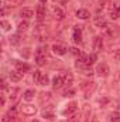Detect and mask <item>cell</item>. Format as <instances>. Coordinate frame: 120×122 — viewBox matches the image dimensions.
Returning <instances> with one entry per match:
<instances>
[{"instance_id":"cell-23","label":"cell","mask_w":120,"mask_h":122,"mask_svg":"<svg viewBox=\"0 0 120 122\" xmlns=\"http://www.w3.org/2000/svg\"><path fill=\"white\" fill-rule=\"evenodd\" d=\"M34 97H35V91H34V90H27V91L23 94V98H24L26 101H32Z\"/></svg>"},{"instance_id":"cell-32","label":"cell","mask_w":120,"mask_h":122,"mask_svg":"<svg viewBox=\"0 0 120 122\" xmlns=\"http://www.w3.org/2000/svg\"><path fill=\"white\" fill-rule=\"evenodd\" d=\"M0 26L3 27V30H4V31H9V30H10V27H11V26H10V23H9V21H6V20H1V21H0Z\"/></svg>"},{"instance_id":"cell-11","label":"cell","mask_w":120,"mask_h":122,"mask_svg":"<svg viewBox=\"0 0 120 122\" xmlns=\"http://www.w3.org/2000/svg\"><path fill=\"white\" fill-rule=\"evenodd\" d=\"M93 24L96 26V27H99V29H105L106 26H107V21H106V19H105V16H95V19H93Z\"/></svg>"},{"instance_id":"cell-19","label":"cell","mask_w":120,"mask_h":122,"mask_svg":"<svg viewBox=\"0 0 120 122\" xmlns=\"http://www.w3.org/2000/svg\"><path fill=\"white\" fill-rule=\"evenodd\" d=\"M82 90L85 91L86 97H89V94L95 90V82H85V84H82Z\"/></svg>"},{"instance_id":"cell-24","label":"cell","mask_w":120,"mask_h":122,"mask_svg":"<svg viewBox=\"0 0 120 122\" xmlns=\"http://www.w3.org/2000/svg\"><path fill=\"white\" fill-rule=\"evenodd\" d=\"M38 98H40V102L44 104V102H47V101L51 99V94H50V92H41Z\"/></svg>"},{"instance_id":"cell-30","label":"cell","mask_w":120,"mask_h":122,"mask_svg":"<svg viewBox=\"0 0 120 122\" xmlns=\"http://www.w3.org/2000/svg\"><path fill=\"white\" fill-rule=\"evenodd\" d=\"M68 122H81V117L75 112L74 115H71V117H68Z\"/></svg>"},{"instance_id":"cell-29","label":"cell","mask_w":120,"mask_h":122,"mask_svg":"<svg viewBox=\"0 0 120 122\" xmlns=\"http://www.w3.org/2000/svg\"><path fill=\"white\" fill-rule=\"evenodd\" d=\"M112 56H113V60L116 61V62H120V48H116V50H113Z\"/></svg>"},{"instance_id":"cell-34","label":"cell","mask_w":120,"mask_h":122,"mask_svg":"<svg viewBox=\"0 0 120 122\" xmlns=\"http://www.w3.org/2000/svg\"><path fill=\"white\" fill-rule=\"evenodd\" d=\"M42 118H47V119H54V114L50 112V111H44L42 112Z\"/></svg>"},{"instance_id":"cell-4","label":"cell","mask_w":120,"mask_h":122,"mask_svg":"<svg viewBox=\"0 0 120 122\" xmlns=\"http://www.w3.org/2000/svg\"><path fill=\"white\" fill-rule=\"evenodd\" d=\"M76 111H78V102H76V101H72L71 104L66 105V108L62 111V114H64L65 117H71V115H74Z\"/></svg>"},{"instance_id":"cell-40","label":"cell","mask_w":120,"mask_h":122,"mask_svg":"<svg viewBox=\"0 0 120 122\" xmlns=\"http://www.w3.org/2000/svg\"><path fill=\"white\" fill-rule=\"evenodd\" d=\"M54 1H57L58 4H65V3H68L69 0H54Z\"/></svg>"},{"instance_id":"cell-22","label":"cell","mask_w":120,"mask_h":122,"mask_svg":"<svg viewBox=\"0 0 120 122\" xmlns=\"http://www.w3.org/2000/svg\"><path fill=\"white\" fill-rule=\"evenodd\" d=\"M9 92H10L9 98L14 102V101H17V98H18V95H17V94L20 92V88H10V91H9Z\"/></svg>"},{"instance_id":"cell-1","label":"cell","mask_w":120,"mask_h":122,"mask_svg":"<svg viewBox=\"0 0 120 122\" xmlns=\"http://www.w3.org/2000/svg\"><path fill=\"white\" fill-rule=\"evenodd\" d=\"M47 47H38L35 51V64L37 65H44L47 62Z\"/></svg>"},{"instance_id":"cell-31","label":"cell","mask_w":120,"mask_h":122,"mask_svg":"<svg viewBox=\"0 0 120 122\" xmlns=\"http://www.w3.org/2000/svg\"><path fill=\"white\" fill-rule=\"evenodd\" d=\"M85 75H88V77H92L93 75V71H92V68H90V65H88V67H85L83 70H81Z\"/></svg>"},{"instance_id":"cell-17","label":"cell","mask_w":120,"mask_h":122,"mask_svg":"<svg viewBox=\"0 0 120 122\" xmlns=\"http://www.w3.org/2000/svg\"><path fill=\"white\" fill-rule=\"evenodd\" d=\"M35 14H37V17H38L40 20L44 19L45 14H47V9H45V6H44V4H38V6H37V11H35Z\"/></svg>"},{"instance_id":"cell-37","label":"cell","mask_w":120,"mask_h":122,"mask_svg":"<svg viewBox=\"0 0 120 122\" xmlns=\"http://www.w3.org/2000/svg\"><path fill=\"white\" fill-rule=\"evenodd\" d=\"M48 81H50L48 75H42V80H41V84H40V85H47V84H48Z\"/></svg>"},{"instance_id":"cell-6","label":"cell","mask_w":120,"mask_h":122,"mask_svg":"<svg viewBox=\"0 0 120 122\" xmlns=\"http://www.w3.org/2000/svg\"><path fill=\"white\" fill-rule=\"evenodd\" d=\"M109 16H110V19H112V20L119 19V17H120V4L113 3V4H110V6H109Z\"/></svg>"},{"instance_id":"cell-9","label":"cell","mask_w":120,"mask_h":122,"mask_svg":"<svg viewBox=\"0 0 120 122\" xmlns=\"http://www.w3.org/2000/svg\"><path fill=\"white\" fill-rule=\"evenodd\" d=\"M72 40H74L75 44H79V43L82 41V29H81V26H75V27H74Z\"/></svg>"},{"instance_id":"cell-36","label":"cell","mask_w":120,"mask_h":122,"mask_svg":"<svg viewBox=\"0 0 120 122\" xmlns=\"http://www.w3.org/2000/svg\"><path fill=\"white\" fill-rule=\"evenodd\" d=\"M69 53H71L72 56H76V57H79V54H81V51H79L76 47H71V48H69Z\"/></svg>"},{"instance_id":"cell-27","label":"cell","mask_w":120,"mask_h":122,"mask_svg":"<svg viewBox=\"0 0 120 122\" xmlns=\"http://www.w3.org/2000/svg\"><path fill=\"white\" fill-rule=\"evenodd\" d=\"M27 29H28V21H27V20L18 23V31H26Z\"/></svg>"},{"instance_id":"cell-21","label":"cell","mask_w":120,"mask_h":122,"mask_svg":"<svg viewBox=\"0 0 120 122\" xmlns=\"http://www.w3.org/2000/svg\"><path fill=\"white\" fill-rule=\"evenodd\" d=\"M41 80H42V72L40 71V70H35L34 71V74H32V81H34V84H41Z\"/></svg>"},{"instance_id":"cell-16","label":"cell","mask_w":120,"mask_h":122,"mask_svg":"<svg viewBox=\"0 0 120 122\" xmlns=\"http://www.w3.org/2000/svg\"><path fill=\"white\" fill-rule=\"evenodd\" d=\"M76 17L81 19V20H88V19H90L89 10H86V9H79V10L76 11Z\"/></svg>"},{"instance_id":"cell-5","label":"cell","mask_w":120,"mask_h":122,"mask_svg":"<svg viewBox=\"0 0 120 122\" xmlns=\"http://www.w3.org/2000/svg\"><path fill=\"white\" fill-rule=\"evenodd\" d=\"M51 50H52V53L54 54H57V56H64L65 53H66V50H69L65 44H62V43H55L52 47H51Z\"/></svg>"},{"instance_id":"cell-13","label":"cell","mask_w":120,"mask_h":122,"mask_svg":"<svg viewBox=\"0 0 120 122\" xmlns=\"http://www.w3.org/2000/svg\"><path fill=\"white\" fill-rule=\"evenodd\" d=\"M14 67H16V70L17 71H20V72H27V71H30V65L27 64V62H24V61H16L14 62Z\"/></svg>"},{"instance_id":"cell-2","label":"cell","mask_w":120,"mask_h":122,"mask_svg":"<svg viewBox=\"0 0 120 122\" xmlns=\"http://www.w3.org/2000/svg\"><path fill=\"white\" fill-rule=\"evenodd\" d=\"M99 77H102V78H106V77H109V74H110V70H109V65L106 64V62H99L97 65H96V71H95Z\"/></svg>"},{"instance_id":"cell-15","label":"cell","mask_w":120,"mask_h":122,"mask_svg":"<svg viewBox=\"0 0 120 122\" xmlns=\"http://www.w3.org/2000/svg\"><path fill=\"white\" fill-rule=\"evenodd\" d=\"M9 77H10V80H11L13 82H18V81H21V78H23V72L14 70V71H10Z\"/></svg>"},{"instance_id":"cell-12","label":"cell","mask_w":120,"mask_h":122,"mask_svg":"<svg viewBox=\"0 0 120 122\" xmlns=\"http://www.w3.org/2000/svg\"><path fill=\"white\" fill-rule=\"evenodd\" d=\"M92 46H93V50H95V53H99V51L103 48V38H102V36H96V37L93 38V43H92Z\"/></svg>"},{"instance_id":"cell-38","label":"cell","mask_w":120,"mask_h":122,"mask_svg":"<svg viewBox=\"0 0 120 122\" xmlns=\"http://www.w3.org/2000/svg\"><path fill=\"white\" fill-rule=\"evenodd\" d=\"M85 122H97V121H96L95 117H88V118L85 119Z\"/></svg>"},{"instance_id":"cell-41","label":"cell","mask_w":120,"mask_h":122,"mask_svg":"<svg viewBox=\"0 0 120 122\" xmlns=\"http://www.w3.org/2000/svg\"><path fill=\"white\" fill-rule=\"evenodd\" d=\"M40 1H41V3H47V0H40Z\"/></svg>"},{"instance_id":"cell-18","label":"cell","mask_w":120,"mask_h":122,"mask_svg":"<svg viewBox=\"0 0 120 122\" xmlns=\"http://www.w3.org/2000/svg\"><path fill=\"white\" fill-rule=\"evenodd\" d=\"M34 34H35L40 40H47V37H48V33L45 31V29H44V27H41V26L35 30V33H34Z\"/></svg>"},{"instance_id":"cell-35","label":"cell","mask_w":120,"mask_h":122,"mask_svg":"<svg viewBox=\"0 0 120 122\" xmlns=\"http://www.w3.org/2000/svg\"><path fill=\"white\" fill-rule=\"evenodd\" d=\"M74 95H75V90H72V88L64 92V97H65V98H72Z\"/></svg>"},{"instance_id":"cell-3","label":"cell","mask_w":120,"mask_h":122,"mask_svg":"<svg viewBox=\"0 0 120 122\" xmlns=\"http://www.w3.org/2000/svg\"><path fill=\"white\" fill-rule=\"evenodd\" d=\"M103 31H105V36H107L109 38H116L119 36V27L115 24H107L103 29Z\"/></svg>"},{"instance_id":"cell-10","label":"cell","mask_w":120,"mask_h":122,"mask_svg":"<svg viewBox=\"0 0 120 122\" xmlns=\"http://www.w3.org/2000/svg\"><path fill=\"white\" fill-rule=\"evenodd\" d=\"M62 85H65V80H64V74H60V75H55L52 78V87L54 90H60Z\"/></svg>"},{"instance_id":"cell-28","label":"cell","mask_w":120,"mask_h":122,"mask_svg":"<svg viewBox=\"0 0 120 122\" xmlns=\"http://www.w3.org/2000/svg\"><path fill=\"white\" fill-rule=\"evenodd\" d=\"M10 43H11L13 46H17V44L20 43V37H18V34H13V36L10 37Z\"/></svg>"},{"instance_id":"cell-14","label":"cell","mask_w":120,"mask_h":122,"mask_svg":"<svg viewBox=\"0 0 120 122\" xmlns=\"http://www.w3.org/2000/svg\"><path fill=\"white\" fill-rule=\"evenodd\" d=\"M20 16H21L23 19L28 20V19H31V17H34V10L30 9V7H23V9L20 10Z\"/></svg>"},{"instance_id":"cell-33","label":"cell","mask_w":120,"mask_h":122,"mask_svg":"<svg viewBox=\"0 0 120 122\" xmlns=\"http://www.w3.org/2000/svg\"><path fill=\"white\" fill-rule=\"evenodd\" d=\"M16 114H17V109L13 107V108H10V109H9V112H7V117H9L10 119H11V118H16Z\"/></svg>"},{"instance_id":"cell-20","label":"cell","mask_w":120,"mask_h":122,"mask_svg":"<svg viewBox=\"0 0 120 122\" xmlns=\"http://www.w3.org/2000/svg\"><path fill=\"white\" fill-rule=\"evenodd\" d=\"M64 80H65V85L71 87V85H72V82H74V75H72V72H71V71L64 72Z\"/></svg>"},{"instance_id":"cell-7","label":"cell","mask_w":120,"mask_h":122,"mask_svg":"<svg viewBox=\"0 0 120 122\" xmlns=\"http://www.w3.org/2000/svg\"><path fill=\"white\" fill-rule=\"evenodd\" d=\"M20 111L24 114V115H35L37 114V107L31 105V104H23Z\"/></svg>"},{"instance_id":"cell-26","label":"cell","mask_w":120,"mask_h":122,"mask_svg":"<svg viewBox=\"0 0 120 122\" xmlns=\"http://www.w3.org/2000/svg\"><path fill=\"white\" fill-rule=\"evenodd\" d=\"M97 60V56H96V53H92L88 56V65H92V64H95Z\"/></svg>"},{"instance_id":"cell-25","label":"cell","mask_w":120,"mask_h":122,"mask_svg":"<svg viewBox=\"0 0 120 122\" xmlns=\"http://www.w3.org/2000/svg\"><path fill=\"white\" fill-rule=\"evenodd\" d=\"M109 118H110V122H120V114L119 112H112L109 115Z\"/></svg>"},{"instance_id":"cell-39","label":"cell","mask_w":120,"mask_h":122,"mask_svg":"<svg viewBox=\"0 0 120 122\" xmlns=\"http://www.w3.org/2000/svg\"><path fill=\"white\" fill-rule=\"evenodd\" d=\"M116 85H117V88H120V72L116 75Z\"/></svg>"},{"instance_id":"cell-8","label":"cell","mask_w":120,"mask_h":122,"mask_svg":"<svg viewBox=\"0 0 120 122\" xmlns=\"http://www.w3.org/2000/svg\"><path fill=\"white\" fill-rule=\"evenodd\" d=\"M51 11H52V14H54V17L57 19V20H62V19H65V11H64V9H61L60 6H51Z\"/></svg>"},{"instance_id":"cell-42","label":"cell","mask_w":120,"mask_h":122,"mask_svg":"<svg viewBox=\"0 0 120 122\" xmlns=\"http://www.w3.org/2000/svg\"><path fill=\"white\" fill-rule=\"evenodd\" d=\"M32 122H38V121H37V119H34V121H32Z\"/></svg>"}]
</instances>
